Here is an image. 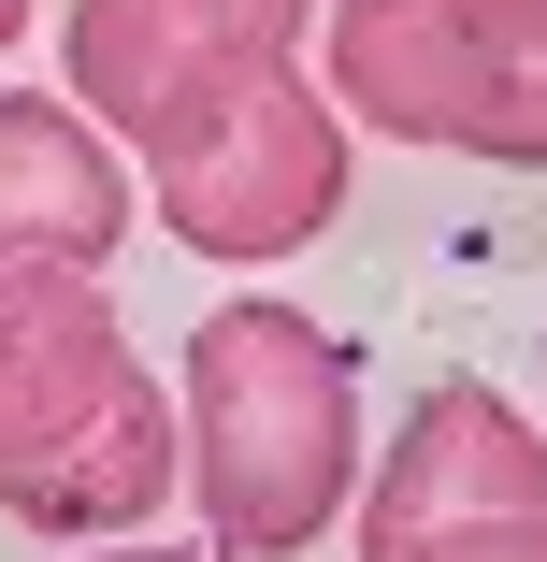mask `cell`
<instances>
[{"label": "cell", "mask_w": 547, "mask_h": 562, "mask_svg": "<svg viewBox=\"0 0 547 562\" xmlns=\"http://www.w3.org/2000/svg\"><path fill=\"white\" fill-rule=\"evenodd\" d=\"M317 30L361 131L547 173V0H332Z\"/></svg>", "instance_id": "obj_4"}, {"label": "cell", "mask_w": 547, "mask_h": 562, "mask_svg": "<svg viewBox=\"0 0 547 562\" xmlns=\"http://www.w3.org/2000/svg\"><path fill=\"white\" fill-rule=\"evenodd\" d=\"M15 30H30V0H0V44H15Z\"/></svg>", "instance_id": "obj_10"}, {"label": "cell", "mask_w": 547, "mask_h": 562, "mask_svg": "<svg viewBox=\"0 0 547 562\" xmlns=\"http://www.w3.org/2000/svg\"><path fill=\"white\" fill-rule=\"evenodd\" d=\"M173 418H187V505H202L216 562H303L361 505V462H375L361 447V361L303 303H216L187 331Z\"/></svg>", "instance_id": "obj_2"}, {"label": "cell", "mask_w": 547, "mask_h": 562, "mask_svg": "<svg viewBox=\"0 0 547 562\" xmlns=\"http://www.w3.org/2000/svg\"><path fill=\"white\" fill-rule=\"evenodd\" d=\"M130 159H145V216L187 260H288V246H317L346 216L361 116L288 58V72H246V87H202Z\"/></svg>", "instance_id": "obj_3"}, {"label": "cell", "mask_w": 547, "mask_h": 562, "mask_svg": "<svg viewBox=\"0 0 547 562\" xmlns=\"http://www.w3.org/2000/svg\"><path fill=\"white\" fill-rule=\"evenodd\" d=\"M332 0H72L58 15V58H72V101L116 145H145L159 116H187L202 87H246V72H288L303 30Z\"/></svg>", "instance_id": "obj_5"}, {"label": "cell", "mask_w": 547, "mask_h": 562, "mask_svg": "<svg viewBox=\"0 0 547 562\" xmlns=\"http://www.w3.org/2000/svg\"><path fill=\"white\" fill-rule=\"evenodd\" d=\"M187 491V418L130 361L101 274H0V519L116 548Z\"/></svg>", "instance_id": "obj_1"}, {"label": "cell", "mask_w": 547, "mask_h": 562, "mask_svg": "<svg viewBox=\"0 0 547 562\" xmlns=\"http://www.w3.org/2000/svg\"><path fill=\"white\" fill-rule=\"evenodd\" d=\"M361 562H403L432 533H476V519H547V432L490 390V375H447L418 390L403 432L361 462Z\"/></svg>", "instance_id": "obj_6"}, {"label": "cell", "mask_w": 547, "mask_h": 562, "mask_svg": "<svg viewBox=\"0 0 547 562\" xmlns=\"http://www.w3.org/2000/svg\"><path fill=\"white\" fill-rule=\"evenodd\" d=\"M72 562H216V548H130L116 533V548H72Z\"/></svg>", "instance_id": "obj_9"}, {"label": "cell", "mask_w": 547, "mask_h": 562, "mask_svg": "<svg viewBox=\"0 0 547 562\" xmlns=\"http://www.w3.org/2000/svg\"><path fill=\"white\" fill-rule=\"evenodd\" d=\"M403 562H547V519H476V533H432Z\"/></svg>", "instance_id": "obj_8"}, {"label": "cell", "mask_w": 547, "mask_h": 562, "mask_svg": "<svg viewBox=\"0 0 547 562\" xmlns=\"http://www.w3.org/2000/svg\"><path fill=\"white\" fill-rule=\"evenodd\" d=\"M145 232V159L87 101L0 87V274H116Z\"/></svg>", "instance_id": "obj_7"}]
</instances>
